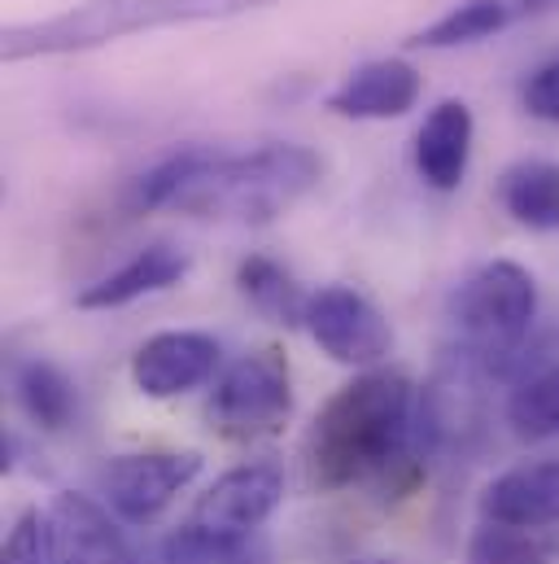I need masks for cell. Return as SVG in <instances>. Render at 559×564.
I'll use <instances>...</instances> for the list:
<instances>
[{
    "mask_svg": "<svg viewBox=\"0 0 559 564\" xmlns=\"http://www.w3.org/2000/svg\"><path fill=\"white\" fill-rule=\"evenodd\" d=\"M162 564H272V543L263 534H228L188 521L162 539Z\"/></svg>",
    "mask_w": 559,
    "mask_h": 564,
    "instance_id": "obj_17",
    "label": "cell"
},
{
    "mask_svg": "<svg viewBox=\"0 0 559 564\" xmlns=\"http://www.w3.org/2000/svg\"><path fill=\"white\" fill-rule=\"evenodd\" d=\"M280 0H84L66 13L44 22L9 26L0 48L9 62L22 57H53V53H84L110 40L157 31V26H188V22H219L254 9H272Z\"/></svg>",
    "mask_w": 559,
    "mask_h": 564,
    "instance_id": "obj_3",
    "label": "cell"
},
{
    "mask_svg": "<svg viewBox=\"0 0 559 564\" xmlns=\"http://www.w3.org/2000/svg\"><path fill=\"white\" fill-rule=\"evenodd\" d=\"M481 512L485 521L512 530L559 525V451L498 473L481 495Z\"/></svg>",
    "mask_w": 559,
    "mask_h": 564,
    "instance_id": "obj_12",
    "label": "cell"
},
{
    "mask_svg": "<svg viewBox=\"0 0 559 564\" xmlns=\"http://www.w3.org/2000/svg\"><path fill=\"white\" fill-rule=\"evenodd\" d=\"M346 564H394V561H381V556H363V561H346Z\"/></svg>",
    "mask_w": 559,
    "mask_h": 564,
    "instance_id": "obj_25",
    "label": "cell"
},
{
    "mask_svg": "<svg viewBox=\"0 0 559 564\" xmlns=\"http://www.w3.org/2000/svg\"><path fill=\"white\" fill-rule=\"evenodd\" d=\"M48 564H140L128 534L88 495H57L44 512Z\"/></svg>",
    "mask_w": 559,
    "mask_h": 564,
    "instance_id": "obj_8",
    "label": "cell"
},
{
    "mask_svg": "<svg viewBox=\"0 0 559 564\" xmlns=\"http://www.w3.org/2000/svg\"><path fill=\"white\" fill-rule=\"evenodd\" d=\"M534 315H538L534 276L512 259H494L450 293V328L459 337L454 350H463L494 381H503L512 359L529 346Z\"/></svg>",
    "mask_w": 559,
    "mask_h": 564,
    "instance_id": "obj_4",
    "label": "cell"
},
{
    "mask_svg": "<svg viewBox=\"0 0 559 564\" xmlns=\"http://www.w3.org/2000/svg\"><path fill=\"white\" fill-rule=\"evenodd\" d=\"M324 175V162L306 144H259L245 153L179 149L136 180V210H179L193 219L272 224L293 210Z\"/></svg>",
    "mask_w": 559,
    "mask_h": 564,
    "instance_id": "obj_1",
    "label": "cell"
},
{
    "mask_svg": "<svg viewBox=\"0 0 559 564\" xmlns=\"http://www.w3.org/2000/svg\"><path fill=\"white\" fill-rule=\"evenodd\" d=\"M498 197H503V206L516 224L538 228V232L559 228V162L529 158V162L507 166L503 184H498Z\"/></svg>",
    "mask_w": 559,
    "mask_h": 564,
    "instance_id": "obj_16",
    "label": "cell"
},
{
    "mask_svg": "<svg viewBox=\"0 0 559 564\" xmlns=\"http://www.w3.org/2000/svg\"><path fill=\"white\" fill-rule=\"evenodd\" d=\"M237 284L241 293L250 297L254 311H263L267 319L276 324H302L306 319V293L297 289V281L280 268L276 259H263V254H250L241 268H237Z\"/></svg>",
    "mask_w": 559,
    "mask_h": 564,
    "instance_id": "obj_20",
    "label": "cell"
},
{
    "mask_svg": "<svg viewBox=\"0 0 559 564\" xmlns=\"http://www.w3.org/2000/svg\"><path fill=\"white\" fill-rule=\"evenodd\" d=\"M206 416L232 442H259V437L280 433L293 416L288 359L276 346H263V350H250L245 359H237L223 372V381L215 386Z\"/></svg>",
    "mask_w": 559,
    "mask_h": 564,
    "instance_id": "obj_5",
    "label": "cell"
},
{
    "mask_svg": "<svg viewBox=\"0 0 559 564\" xmlns=\"http://www.w3.org/2000/svg\"><path fill=\"white\" fill-rule=\"evenodd\" d=\"M201 473V455L197 451H144V455H119L106 473H101V490L110 499V508L123 521H153L179 490L193 486V477Z\"/></svg>",
    "mask_w": 559,
    "mask_h": 564,
    "instance_id": "obj_7",
    "label": "cell"
},
{
    "mask_svg": "<svg viewBox=\"0 0 559 564\" xmlns=\"http://www.w3.org/2000/svg\"><path fill=\"white\" fill-rule=\"evenodd\" d=\"M559 0H516V13L520 18H534V13H547V9H556Z\"/></svg>",
    "mask_w": 559,
    "mask_h": 564,
    "instance_id": "obj_24",
    "label": "cell"
},
{
    "mask_svg": "<svg viewBox=\"0 0 559 564\" xmlns=\"http://www.w3.org/2000/svg\"><path fill=\"white\" fill-rule=\"evenodd\" d=\"M520 101H525V110H529L534 119L559 123V53L551 57V62H542V66L525 79Z\"/></svg>",
    "mask_w": 559,
    "mask_h": 564,
    "instance_id": "obj_23",
    "label": "cell"
},
{
    "mask_svg": "<svg viewBox=\"0 0 559 564\" xmlns=\"http://www.w3.org/2000/svg\"><path fill=\"white\" fill-rule=\"evenodd\" d=\"M419 70L403 57L363 62L328 97V110L341 119H403L419 101Z\"/></svg>",
    "mask_w": 559,
    "mask_h": 564,
    "instance_id": "obj_13",
    "label": "cell"
},
{
    "mask_svg": "<svg viewBox=\"0 0 559 564\" xmlns=\"http://www.w3.org/2000/svg\"><path fill=\"white\" fill-rule=\"evenodd\" d=\"M551 552L542 539H534V530H512V525H494L485 521L472 543H468V564H547Z\"/></svg>",
    "mask_w": 559,
    "mask_h": 564,
    "instance_id": "obj_21",
    "label": "cell"
},
{
    "mask_svg": "<svg viewBox=\"0 0 559 564\" xmlns=\"http://www.w3.org/2000/svg\"><path fill=\"white\" fill-rule=\"evenodd\" d=\"M284 499V473L276 464H241L228 468L193 508V525L228 530V534H259Z\"/></svg>",
    "mask_w": 559,
    "mask_h": 564,
    "instance_id": "obj_11",
    "label": "cell"
},
{
    "mask_svg": "<svg viewBox=\"0 0 559 564\" xmlns=\"http://www.w3.org/2000/svg\"><path fill=\"white\" fill-rule=\"evenodd\" d=\"M13 394H18L22 412H26V421L48 429V433H62L79 412L70 377L48 359H22L13 368Z\"/></svg>",
    "mask_w": 559,
    "mask_h": 564,
    "instance_id": "obj_18",
    "label": "cell"
},
{
    "mask_svg": "<svg viewBox=\"0 0 559 564\" xmlns=\"http://www.w3.org/2000/svg\"><path fill=\"white\" fill-rule=\"evenodd\" d=\"M507 381V424L529 442L559 437V333L529 341L512 368Z\"/></svg>",
    "mask_w": 559,
    "mask_h": 564,
    "instance_id": "obj_9",
    "label": "cell"
},
{
    "mask_svg": "<svg viewBox=\"0 0 559 564\" xmlns=\"http://www.w3.org/2000/svg\"><path fill=\"white\" fill-rule=\"evenodd\" d=\"M188 254L175 250V246H149L140 250L136 259H128L119 272L101 276L97 284H88L79 293V306L84 311H114V306H128L144 293H162L171 284H179L188 276Z\"/></svg>",
    "mask_w": 559,
    "mask_h": 564,
    "instance_id": "obj_15",
    "label": "cell"
},
{
    "mask_svg": "<svg viewBox=\"0 0 559 564\" xmlns=\"http://www.w3.org/2000/svg\"><path fill=\"white\" fill-rule=\"evenodd\" d=\"M416 386L403 372H363L341 386L310 424L306 464L319 490L376 481L416 459Z\"/></svg>",
    "mask_w": 559,
    "mask_h": 564,
    "instance_id": "obj_2",
    "label": "cell"
},
{
    "mask_svg": "<svg viewBox=\"0 0 559 564\" xmlns=\"http://www.w3.org/2000/svg\"><path fill=\"white\" fill-rule=\"evenodd\" d=\"M516 0H463L450 13H441L437 22H428L424 31L412 35V48H459V44H476L503 26H512Z\"/></svg>",
    "mask_w": 559,
    "mask_h": 564,
    "instance_id": "obj_19",
    "label": "cell"
},
{
    "mask_svg": "<svg viewBox=\"0 0 559 564\" xmlns=\"http://www.w3.org/2000/svg\"><path fill=\"white\" fill-rule=\"evenodd\" d=\"M219 359H223V350L206 333H188V328L157 333L132 355V381L149 399H175V394L206 386L215 377Z\"/></svg>",
    "mask_w": 559,
    "mask_h": 564,
    "instance_id": "obj_10",
    "label": "cell"
},
{
    "mask_svg": "<svg viewBox=\"0 0 559 564\" xmlns=\"http://www.w3.org/2000/svg\"><path fill=\"white\" fill-rule=\"evenodd\" d=\"M302 324L328 359L350 364V368H372L394 346V333H390L385 315L363 293H354L346 284H328V289L310 293Z\"/></svg>",
    "mask_w": 559,
    "mask_h": 564,
    "instance_id": "obj_6",
    "label": "cell"
},
{
    "mask_svg": "<svg viewBox=\"0 0 559 564\" xmlns=\"http://www.w3.org/2000/svg\"><path fill=\"white\" fill-rule=\"evenodd\" d=\"M472 158V110L463 101H441L416 132V171L437 193H454Z\"/></svg>",
    "mask_w": 559,
    "mask_h": 564,
    "instance_id": "obj_14",
    "label": "cell"
},
{
    "mask_svg": "<svg viewBox=\"0 0 559 564\" xmlns=\"http://www.w3.org/2000/svg\"><path fill=\"white\" fill-rule=\"evenodd\" d=\"M0 564H48V543H44V517L35 508H26L9 539H4V552H0Z\"/></svg>",
    "mask_w": 559,
    "mask_h": 564,
    "instance_id": "obj_22",
    "label": "cell"
}]
</instances>
